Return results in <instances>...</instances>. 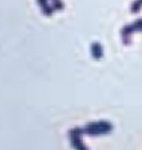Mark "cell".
Listing matches in <instances>:
<instances>
[{"mask_svg":"<svg viewBox=\"0 0 142 150\" xmlns=\"http://www.w3.org/2000/svg\"><path fill=\"white\" fill-rule=\"evenodd\" d=\"M41 10H42V13L44 14L46 16H51L53 10H55V8L52 7V5L50 6V5H48V3H44V5L41 6Z\"/></svg>","mask_w":142,"mask_h":150,"instance_id":"6da1fadb","label":"cell"},{"mask_svg":"<svg viewBox=\"0 0 142 150\" xmlns=\"http://www.w3.org/2000/svg\"><path fill=\"white\" fill-rule=\"evenodd\" d=\"M92 54H93V56L96 58H98V57L101 56V48H100V46L98 43H94L92 46Z\"/></svg>","mask_w":142,"mask_h":150,"instance_id":"7a4b0ae2","label":"cell"},{"mask_svg":"<svg viewBox=\"0 0 142 150\" xmlns=\"http://www.w3.org/2000/svg\"><path fill=\"white\" fill-rule=\"evenodd\" d=\"M52 7L55 8V10H62L64 8V3L62 0H55L52 1Z\"/></svg>","mask_w":142,"mask_h":150,"instance_id":"3957f363","label":"cell"},{"mask_svg":"<svg viewBox=\"0 0 142 150\" xmlns=\"http://www.w3.org/2000/svg\"><path fill=\"white\" fill-rule=\"evenodd\" d=\"M38 1V3H39L40 6H42V5H44V3H47V0H37Z\"/></svg>","mask_w":142,"mask_h":150,"instance_id":"277c9868","label":"cell"},{"mask_svg":"<svg viewBox=\"0 0 142 150\" xmlns=\"http://www.w3.org/2000/svg\"><path fill=\"white\" fill-rule=\"evenodd\" d=\"M52 1H55V0H52Z\"/></svg>","mask_w":142,"mask_h":150,"instance_id":"5b68a950","label":"cell"}]
</instances>
